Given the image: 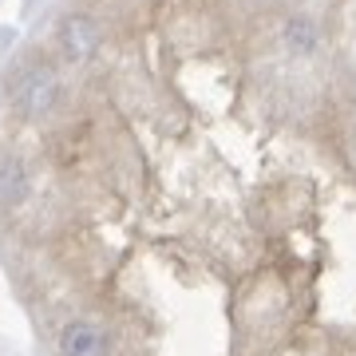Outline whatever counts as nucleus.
I'll list each match as a JSON object with an SVG mask.
<instances>
[{
	"instance_id": "f257e3e1",
	"label": "nucleus",
	"mask_w": 356,
	"mask_h": 356,
	"mask_svg": "<svg viewBox=\"0 0 356 356\" xmlns=\"http://www.w3.org/2000/svg\"><path fill=\"white\" fill-rule=\"evenodd\" d=\"M60 95V76L51 67H28L16 83V103L24 115H44Z\"/></svg>"
},
{
	"instance_id": "f03ea898",
	"label": "nucleus",
	"mask_w": 356,
	"mask_h": 356,
	"mask_svg": "<svg viewBox=\"0 0 356 356\" xmlns=\"http://www.w3.org/2000/svg\"><path fill=\"white\" fill-rule=\"evenodd\" d=\"M107 353H111V341L91 321H72L60 332V356H107Z\"/></svg>"
},
{
	"instance_id": "7ed1b4c3",
	"label": "nucleus",
	"mask_w": 356,
	"mask_h": 356,
	"mask_svg": "<svg viewBox=\"0 0 356 356\" xmlns=\"http://www.w3.org/2000/svg\"><path fill=\"white\" fill-rule=\"evenodd\" d=\"M95 44H99V32H95V24H91L88 16L64 20V48L72 60H88L91 51H95Z\"/></svg>"
},
{
	"instance_id": "20e7f679",
	"label": "nucleus",
	"mask_w": 356,
	"mask_h": 356,
	"mask_svg": "<svg viewBox=\"0 0 356 356\" xmlns=\"http://www.w3.org/2000/svg\"><path fill=\"white\" fill-rule=\"evenodd\" d=\"M24 191V175L16 163H0V198H16Z\"/></svg>"
}]
</instances>
